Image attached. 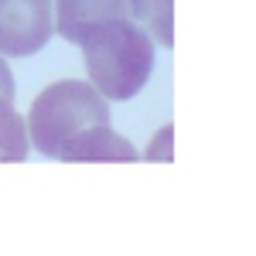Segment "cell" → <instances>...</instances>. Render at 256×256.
Wrapping results in <instances>:
<instances>
[{
	"label": "cell",
	"mask_w": 256,
	"mask_h": 256,
	"mask_svg": "<svg viewBox=\"0 0 256 256\" xmlns=\"http://www.w3.org/2000/svg\"><path fill=\"white\" fill-rule=\"evenodd\" d=\"M24 123H28V140L41 154L58 158L62 147L76 134L110 123V99L92 82L58 79L38 92Z\"/></svg>",
	"instance_id": "2"
},
{
	"label": "cell",
	"mask_w": 256,
	"mask_h": 256,
	"mask_svg": "<svg viewBox=\"0 0 256 256\" xmlns=\"http://www.w3.org/2000/svg\"><path fill=\"white\" fill-rule=\"evenodd\" d=\"M28 123L10 99H0V164H20L28 158Z\"/></svg>",
	"instance_id": "6"
},
{
	"label": "cell",
	"mask_w": 256,
	"mask_h": 256,
	"mask_svg": "<svg viewBox=\"0 0 256 256\" xmlns=\"http://www.w3.org/2000/svg\"><path fill=\"white\" fill-rule=\"evenodd\" d=\"M0 99H14V76H10L4 55H0Z\"/></svg>",
	"instance_id": "8"
},
{
	"label": "cell",
	"mask_w": 256,
	"mask_h": 256,
	"mask_svg": "<svg viewBox=\"0 0 256 256\" xmlns=\"http://www.w3.org/2000/svg\"><path fill=\"white\" fill-rule=\"evenodd\" d=\"M134 18L144 24L147 34H154L160 44H171V18H174V0H134Z\"/></svg>",
	"instance_id": "7"
},
{
	"label": "cell",
	"mask_w": 256,
	"mask_h": 256,
	"mask_svg": "<svg viewBox=\"0 0 256 256\" xmlns=\"http://www.w3.org/2000/svg\"><path fill=\"white\" fill-rule=\"evenodd\" d=\"M89 82L106 99H134L154 72V38L134 18L96 28L82 41Z\"/></svg>",
	"instance_id": "1"
},
{
	"label": "cell",
	"mask_w": 256,
	"mask_h": 256,
	"mask_svg": "<svg viewBox=\"0 0 256 256\" xmlns=\"http://www.w3.org/2000/svg\"><path fill=\"white\" fill-rule=\"evenodd\" d=\"M55 34L52 0H0V55L28 58Z\"/></svg>",
	"instance_id": "3"
},
{
	"label": "cell",
	"mask_w": 256,
	"mask_h": 256,
	"mask_svg": "<svg viewBox=\"0 0 256 256\" xmlns=\"http://www.w3.org/2000/svg\"><path fill=\"white\" fill-rule=\"evenodd\" d=\"M55 31L72 44H82L96 28L120 18H134V0H52Z\"/></svg>",
	"instance_id": "4"
},
{
	"label": "cell",
	"mask_w": 256,
	"mask_h": 256,
	"mask_svg": "<svg viewBox=\"0 0 256 256\" xmlns=\"http://www.w3.org/2000/svg\"><path fill=\"white\" fill-rule=\"evenodd\" d=\"M140 154L134 150V144L126 137H120L106 126H89L62 147V154L55 160H116V164H130Z\"/></svg>",
	"instance_id": "5"
}]
</instances>
